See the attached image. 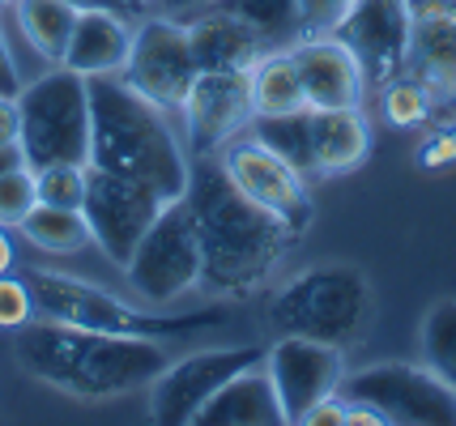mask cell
Returning a JSON list of instances; mask_svg holds the SVG:
<instances>
[{
    "label": "cell",
    "mask_w": 456,
    "mask_h": 426,
    "mask_svg": "<svg viewBox=\"0 0 456 426\" xmlns=\"http://www.w3.org/2000/svg\"><path fill=\"white\" fill-rule=\"evenodd\" d=\"M183 205L192 213L200 239V290L226 294V299H248L273 277L290 247V230L252 205L235 183L226 180L218 158H197L188 166V188Z\"/></svg>",
    "instance_id": "obj_1"
},
{
    "label": "cell",
    "mask_w": 456,
    "mask_h": 426,
    "mask_svg": "<svg viewBox=\"0 0 456 426\" xmlns=\"http://www.w3.org/2000/svg\"><path fill=\"white\" fill-rule=\"evenodd\" d=\"M13 354L30 380L77 401H107L133 388H150L154 375L171 363L167 342L90 333V328H73L43 316L18 328Z\"/></svg>",
    "instance_id": "obj_2"
},
{
    "label": "cell",
    "mask_w": 456,
    "mask_h": 426,
    "mask_svg": "<svg viewBox=\"0 0 456 426\" xmlns=\"http://www.w3.org/2000/svg\"><path fill=\"white\" fill-rule=\"evenodd\" d=\"M90 82V166L116 171L150 183L167 201L188 188V154L167 111L141 99L124 77H86Z\"/></svg>",
    "instance_id": "obj_3"
},
{
    "label": "cell",
    "mask_w": 456,
    "mask_h": 426,
    "mask_svg": "<svg viewBox=\"0 0 456 426\" xmlns=\"http://www.w3.org/2000/svg\"><path fill=\"white\" fill-rule=\"evenodd\" d=\"M376 320V294L358 264L333 261L312 264L281 282L269 294L265 325L273 337H312V342L350 350L371 333Z\"/></svg>",
    "instance_id": "obj_4"
},
{
    "label": "cell",
    "mask_w": 456,
    "mask_h": 426,
    "mask_svg": "<svg viewBox=\"0 0 456 426\" xmlns=\"http://www.w3.org/2000/svg\"><path fill=\"white\" fill-rule=\"evenodd\" d=\"M35 299V316L43 320H60L73 328H90V333H116V337H154V342H171V337H192L205 328L222 325V311H183V316H159L107 294L99 285L56 273V269H30L21 273Z\"/></svg>",
    "instance_id": "obj_5"
},
{
    "label": "cell",
    "mask_w": 456,
    "mask_h": 426,
    "mask_svg": "<svg viewBox=\"0 0 456 426\" xmlns=\"http://www.w3.org/2000/svg\"><path fill=\"white\" fill-rule=\"evenodd\" d=\"M18 145L30 171L52 163L90 158V82L52 64L35 82L18 90Z\"/></svg>",
    "instance_id": "obj_6"
},
{
    "label": "cell",
    "mask_w": 456,
    "mask_h": 426,
    "mask_svg": "<svg viewBox=\"0 0 456 426\" xmlns=\"http://www.w3.org/2000/svg\"><path fill=\"white\" fill-rule=\"evenodd\" d=\"M200 239L183 197L167 201L150 230L133 247V261L124 264V277L150 307H171L200 290Z\"/></svg>",
    "instance_id": "obj_7"
},
{
    "label": "cell",
    "mask_w": 456,
    "mask_h": 426,
    "mask_svg": "<svg viewBox=\"0 0 456 426\" xmlns=\"http://www.w3.org/2000/svg\"><path fill=\"white\" fill-rule=\"evenodd\" d=\"M341 397L367 401L397 426H456V388L422 363H376L346 375Z\"/></svg>",
    "instance_id": "obj_8"
},
{
    "label": "cell",
    "mask_w": 456,
    "mask_h": 426,
    "mask_svg": "<svg viewBox=\"0 0 456 426\" xmlns=\"http://www.w3.org/2000/svg\"><path fill=\"white\" fill-rule=\"evenodd\" d=\"M162 205H167V197L154 192L150 183L86 163L81 218H86V230H90V244L99 247L111 264H119V269L133 261V247L141 244V235L150 230V222L159 218Z\"/></svg>",
    "instance_id": "obj_9"
},
{
    "label": "cell",
    "mask_w": 456,
    "mask_h": 426,
    "mask_svg": "<svg viewBox=\"0 0 456 426\" xmlns=\"http://www.w3.org/2000/svg\"><path fill=\"white\" fill-rule=\"evenodd\" d=\"M214 158H218V166L226 171V180L235 183L252 205H260L265 213H273L295 239L312 226L316 209H312L307 180H303L286 158H278L269 145H260L252 133L231 137Z\"/></svg>",
    "instance_id": "obj_10"
},
{
    "label": "cell",
    "mask_w": 456,
    "mask_h": 426,
    "mask_svg": "<svg viewBox=\"0 0 456 426\" xmlns=\"http://www.w3.org/2000/svg\"><path fill=\"white\" fill-rule=\"evenodd\" d=\"M197 56L192 43L179 18H145L141 26H133V47L124 60V82L137 90L141 99H150L154 107H162L167 116L179 111V102L188 94V85L197 82Z\"/></svg>",
    "instance_id": "obj_11"
},
{
    "label": "cell",
    "mask_w": 456,
    "mask_h": 426,
    "mask_svg": "<svg viewBox=\"0 0 456 426\" xmlns=\"http://www.w3.org/2000/svg\"><path fill=\"white\" fill-rule=\"evenodd\" d=\"M265 363V345H214L183 354L175 363H167L150 384V409L154 422L183 426L197 418V409L218 392L226 380H235L239 371Z\"/></svg>",
    "instance_id": "obj_12"
},
{
    "label": "cell",
    "mask_w": 456,
    "mask_h": 426,
    "mask_svg": "<svg viewBox=\"0 0 456 426\" xmlns=\"http://www.w3.org/2000/svg\"><path fill=\"white\" fill-rule=\"evenodd\" d=\"M329 35L354 52L367 90H384L405 73V52H410L405 0H350V9Z\"/></svg>",
    "instance_id": "obj_13"
},
{
    "label": "cell",
    "mask_w": 456,
    "mask_h": 426,
    "mask_svg": "<svg viewBox=\"0 0 456 426\" xmlns=\"http://www.w3.org/2000/svg\"><path fill=\"white\" fill-rule=\"evenodd\" d=\"M265 371L278 392L281 422H303L307 409L333 397L346 380V358L338 345L312 342V337H278L265 350Z\"/></svg>",
    "instance_id": "obj_14"
},
{
    "label": "cell",
    "mask_w": 456,
    "mask_h": 426,
    "mask_svg": "<svg viewBox=\"0 0 456 426\" xmlns=\"http://www.w3.org/2000/svg\"><path fill=\"white\" fill-rule=\"evenodd\" d=\"M183 116V137L192 158H214L222 145L248 133L252 124V90H248V73L226 68V73H197V82L188 85V94L179 102Z\"/></svg>",
    "instance_id": "obj_15"
},
{
    "label": "cell",
    "mask_w": 456,
    "mask_h": 426,
    "mask_svg": "<svg viewBox=\"0 0 456 426\" xmlns=\"http://www.w3.org/2000/svg\"><path fill=\"white\" fill-rule=\"evenodd\" d=\"M410 52L405 73L436 99L456 102V0H405Z\"/></svg>",
    "instance_id": "obj_16"
},
{
    "label": "cell",
    "mask_w": 456,
    "mask_h": 426,
    "mask_svg": "<svg viewBox=\"0 0 456 426\" xmlns=\"http://www.w3.org/2000/svg\"><path fill=\"white\" fill-rule=\"evenodd\" d=\"M303 85V102L312 111H338V107H362L367 82L358 68L354 52L333 35H303L290 47Z\"/></svg>",
    "instance_id": "obj_17"
},
{
    "label": "cell",
    "mask_w": 456,
    "mask_h": 426,
    "mask_svg": "<svg viewBox=\"0 0 456 426\" xmlns=\"http://www.w3.org/2000/svg\"><path fill=\"white\" fill-rule=\"evenodd\" d=\"M133 47V21L116 9H77L73 35L64 47V68L81 77H119Z\"/></svg>",
    "instance_id": "obj_18"
},
{
    "label": "cell",
    "mask_w": 456,
    "mask_h": 426,
    "mask_svg": "<svg viewBox=\"0 0 456 426\" xmlns=\"http://www.w3.org/2000/svg\"><path fill=\"white\" fill-rule=\"evenodd\" d=\"M179 21H183V30H188V43H192V56H197L200 73H226V68L248 73V68L265 56L256 30L243 26V21H239L235 13H226V9L205 4V9H197V13H188V18H179Z\"/></svg>",
    "instance_id": "obj_19"
},
{
    "label": "cell",
    "mask_w": 456,
    "mask_h": 426,
    "mask_svg": "<svg viewBox=\"0 0 456 426\" xmlns=\"http://www.w3.org/2000/svg\"><path fill=\"white\" fill-rule=\"evenodd\" d=\"M192 422H200V426H278L281 406H278L273 384H269L265 363L239 371L235 380H226V384L197 409Z\"/></svg>",
    "instance_id": "obj_20"
},
{
    "label": "cell",
    "mask_w": 456,
    "mask_h": 426,
    "mask_svg": "<svg viewBox=\"0 0 456 426\" xmlns=\"http://www.w3.org/2000/svg\"><path fill=\"white\" fill-rule=\"evenodd\" d=\"M312 149H316V175L358 171L367 163V154H371V128H367L362 107L312 111Z\"/></svg>",
    "instance_id": "obj_21"
},
{
    "label": "cell",
    "mask_w": 456,
    "mask_h": 426,
    "mask_svg": "<svg viewBox=\"0 0 456 426\" xmlns=\"http://www.w3.org/2000/svg\"><path fill=\"white\" fill-rule=\"evenodd\" d=\"M9 13L18 21V35L35 47V56H43L47 64L64 60V47L77 21V9L69 0H9Z\"/></svg>",
    "instance_id": "obj_22"
},
{
    "label": "cell",
    "mask_w": 456,
    "mask_h": 426,
    "mask_svg": "<svg viewBox=\"0 0 456 426\" xmlns=\"http://www.w3.org/2000/svg\"><path fill=\"white\" fill-rule=\"evenodd\" d=\"M248 90H252V111H256V116H281V111L307 107L290 47H286V52H265V56L248 68ZM256 116H252V120H256Z\"/></svg>",
    "instance_id": "obj_23"
},
{
    "label": "cell",
    "mask_w": 456,
    "mask_h": 426,
    "mask_svg": "<svg viewBox=\"0 0 456 426\" xmlns=\"http://www.w3.org/2000/svg\"><path fill=\"white\" fill-rule=\"evenodd\" d=\"M248 133H252L260 145H269L278 158H286L303 180H320L316 149H312V111H307V107L281 111V116H256V120L248 124Z\"/></svg>",
    "instance_id": "obj_24"
},
{
    "label": "cell",
    "mask_w": 456,
    "mask_h": 426,
    "mask_svg": "<svg viewBox=\"0 0 456 426\" xmlns=\"http://www.w3.org/2000/svg\"><path fill=\"white\" fill-rule=\"evenodd\" d=\"M214 9H226L243 26H252L265 52H286L303 39L298 0H214Z\"/></svg>",
    "instance_id": "obj_25"
},
{
    "label": "cell",
    "mask_w": 456,
    "mask_h": 426,
    "mask_svg": "<svg viewBox=\"0 0 456 426\" xmlns=\"http://www.w3.org/2000/svg\"><path fill=\"white\" fill-rule=\"evenodd\" d=\"M18 230L39 252H52V256H73V252H81V247L90 244V230H86L81 209H60V205L35 201V209L21 218Z\"/></svg>",
    "instance_id": "obj_26"
},
{
    "label": "cell",
    "mask_w": 456,
    "mask_h": 426,
    "mask_svg": "<svg viewBox=\"0 0 456 426\" xmlns=\"http://www.w3.org/2000/svg\"><path fill=\"white\" fill-rule=\"evenodd\" d=\"M422 363L456 388V299H439L422 316Z\"/></svg>",
    "instance_id": "obj_27"
},
{
    "label": "cell",
    "mask_w": 456,
    "mask_h": 426,
    "mask_svg": "<svg viewBox=\"0 0 456 426\" xmlns=\"http://www.w3.org/2000/svg\"><path fill=\"white\" fill-rule=\"evenodd\" d=\"M436 94L427 90V85L410 77V73H401L397 82H388L379 90V107H384V120L397 124V128H418V124L431 120V111H436Z\"/></svg>",
    "instance_id": "obj_28"
},
{
    "label": "cell",
    "mask_w": 456,
    "mask_h": 426,
    "mask_svg": "<svg viewBox=\"0 0 456 426\" xmlns=\"http://www.w3.org/2000/svg\"><path fill=\"white\" fill-rule=\"evenodd\" d=\"M81 192H86V163H52L35 171V197H39V205L81 209Z\"/></svg>",
    "instance_id": "obj_29"
},
{
    "label": "cell",
    "mask_w": 456,
    "mask_h": 426,
    "mask_svg": "<svg viewBox=\"0 0 456 426\" xmlns=\"http://www.w3.org/2000/svg\"><path fill=\"white\" fill-rule=\"evenodd\" d=\"M35 171L18 166V171H4L0 175V226H21V218L35 209Z\"/></svg>",
    "instance_id": "obj_30"
},
{
    "label": "cell",
    "mask_w": 456,
    "mask_h": 426,
    "mask_svg": "<svg viewBox=\"0 0 456 426\" xmlns=\"http://www.w3.org/2000/svg\"><path fill=\"white\" fill-rule=\"evenodd\" d=\"M35 320V299H30V285L26 277H13V273H0V328H13Z\"/></svg>",
    "instance_id": "obj_31"
},
{
    "label": "cell",
    "mask_w": 456,
    "mask_h": 426,
    "mask_svg": "<svg viewBox=\"0 0 456 426\" xmlns=\"http://www.w3.org/2000/svg\"><path fill=\"white\" fill-rule=\"evenodd\" d=\"M346 9H350V0H298L303 35H329Z\"/></svg>",
    "instance_id": "obj_32"
},
{
    "label": "cell",
    "mask_w": 456,
    "mask_h": 426,
    "mask_svg": "<svg viewBox=\"0 0 456 426\" xmlns=\"http://www.w3.org/2000/svg\"><path fill=\"white\" fill-rule=\"evenodd\" d=\"M418 163L427 171H444V166L456 163V124H444L439 133H431L422 149H418Z\"/></svg>",
    "instance_id": "obj_33"
},
{
    "label": "cell",
    "mask_w": 456,
    "mask_h": 426,
    "mask_svg": "<svg viewBox=\"0 0 456 426\" xmlns=\"http://www.w3.org/2000/svg\"><path fill=\"white\" fill-rule=\"evenodd\" d=\"M21 85H26V82H21L18 60H13V52H9V43H4V26H0V94L18 99Z\"/></svg>",
    "instance_id": "obj_34"
},
{
    "label": "cell",
    "mask_w": 456,
    "mask_h": 426,
    "mask_svg": "<svg viewBox=\"0 0 456 426\" xmlns=\"http://www.w3.org/2000/svg\"><path fill=\"white\" fill-rule=\"evenodd\" d=\"M18 141V99L0 94V145Z\"/></svg>",
    "instance_id": "obj_35"
},
{
    "label": "cell",
    "mask_w": 456,
    "mask_h": 426,
    "mask_svg": "<svg viewBox=\"0 0 456 426\" xmlns=\"http://www.w3.org/2000/svg\"><path fill=\"white\" fill-rule=\"evenodd\" d=\"M154 9H159L162 18H188V13H197L205 4H214V0H150Z\"/></svg>",
    "instance_id": "obj_36"
},
{
    "label": "cell",
    "mask_w": 456,
    "mask_h": 426,
    "mask_svg": "<svg viewBox=\"0 0 456 426\" xmlns=\"http://www.w3.org/2000/svg\"><path fill=\"white\" fill-rule=\"evenodd\" d=\"M73 9H116V13H128V9H141L137 0H69Z\"/></svg>",
    "instance_id": "obj_37"
},
{
    "label": "cell",
    "mask_w": 456,
    "mask_h": 426,
    "mask_svg": "<svg viewBox=\"0 0 456 426\" xmlns=\"http://www.w3.org/2000/svg\"><path fill=\"white\" fill-rule=\"evenodd\" d=\"M13 261H18L13 235H9V226H0V273H13Z\"/></svg>",
    "instance_id": "obj_38"
},
{
    "label": "cell",
    "mask_w": 456,
    "mask_h": 426,
    "mask_svg": "<svg viewBox=\"0 0 456 426\" xmlns=\"http://www.w3.org/2000/svg\"><path fill=\"white\" fill-rule=\"evenodd\" d=\"M18 166H26V158H21V145L18 141L0 145V175H4V171H18Z\"/></svg>",
    "instance_id": "obj_39"
},
{
    "label": "cell",
    "mask_w": 456,
    "mask_h": 426,
    "mask_svg": "<svg viewBox=\"0 0 456 426\" xmlns=\"http://www.w3.org/2000/svg\"><path fill=\"white\" fill-rule=\"evenodd\" d=\"M0 9H9V0H0Z\"/></svg>",
    "instance_id": "obj_40"
},
{
    "label": "cell",
    "mask_w": 456,
    "mask_h": 426,
    "mask_svg": "<svg viewBox=\"0 0 456 426\" xmlns=\"http://www.w3.org/2000/svg\"><path fill=\"white\" fill-rule=\"evenodd\" d=\"M137 4H150V0H137Z\"/></svg>",
    "instance_id": "obj_41"
}]
</instances>
